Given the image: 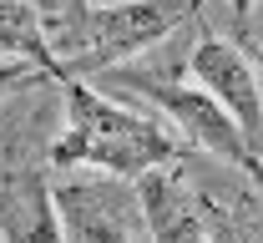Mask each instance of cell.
<instances>
[{
    "instance_id": "1",
    "label": "cell",
    "mask_w": 263,
    "mask_h": 243,
    "mask_svg": "<svg viewBox=\"0 0 263 243\" xmlns=\"http://www.w3.org/2000/svg\"><path fill=\"white\" fill-rule=\"evenodd\" d=\"M66 102V122L46 147V162L76 173V167H101V173H122V177H142L162 162H177L187 142L177 137L167 122L132 111V106L111 102L101 86H91V76L61 71L56 76Z\"/></svg>"
},
{
    "instance_id": "2",
    "label": "cell",
    "mask_w": 263,
    "mask_h": 243,
    "mask_svg": "<svg viewBox=\"0 0 263 243\" xmlns=\"http://www.w3.org/2000/svg\"><path fill=\"white\" fill-rule=\"evenodd\" d=\"M197 10H202V0H111V5H91L76 26L51 35V51H56L61 71L101 76V71L122 66V61H137L142 51L162 46L167 35H177Z\"/></svg>"
},
{
    "instance_id": "3",
    "label": "cell",
    "mask_w": 263,
    "mask_h": 243,
    "mask_svg": "<svg viewBox=\"0 0 263 243\" xmlns=\"http://www.w3.org/2000/svg\"><path fill=\"white\" fill-rule=\"evenodd\" d=\"M101 76L117 81V86L132 91V97L152 102L167 117V127L187 142V147L208 152V157H218V162H233L238 173H248L263 188V162L253 157V147H248V137H243V127L233 122V111L218 102L208 86H197V81H177V76H167V71L152 76V71H137L132 61L101 71Z\"/></svg>"
},
{
    "instance_id": "4",
    "label": "cell",
    "mask_w": 263,
    "mask_h": 243,
    "mask_svg": "<svg viewBox=\"0 0 263 243\" xmlns=\"http://www.w3.org/2000/svg\"><path fill=\"white\" fill-rule=\"evenodd\" d=\"M56 208L71 238H152L147 213L137 198V177L101 173L56 182Z\"/></svg>"
},
{
    "instance_id": "5",
    "label": "cell",
    "mask_w": 263,
    "mask_h": 243,
    "mask_svg": "<svg viewBox=\"0 0 263 243\" xmlns=\"http://www.w3.org/2000/svg\"><path fill=\"white\" fill-rule=\"evenodd\" d=\"M187 76H193L197 86H208V91L233 111V122L243 127L253 157L263 162V76H258V66H253V56H248L238 41L202 35L193 51H187Z\"/></svg>"
},
{
    "instance_id": "6",
    "label": "cell",
    "mask_w": 263,
    "mask_h": 243,
    "mask_svg": "<svg viewBox=\"0 0 263 243\" xmlns=\"http://www.w3.org/2000/svg\"><path fill=\"white\" fill-rule=\"evenodd\" d=\"M0 238H66L56 188L41 167H0Z\"/></svg>"
},
{
    "instance_id": "7",
    "label": "cell",
    "mask_w": 263,
    "mask_h": 243,
    "mask_svg": "<svg viewBox=\"0 0 263 243\" xmlns=\"http://www.w3.org/2000/svg\"><path fill=\"white\" fill-rule=\"evenodd\" d=\"M0 51L5 56H35V61H46L51 71H61L35 0H0Z\"/></svg>"
},
{
    "instance_id": "8",
    "label": "cell",
    "mask_w": 263,
    "mask_h": 243,
    "mask_svg": "<svg viewBox=\"0 0 263 243\" xmlns=\"http://www.w3.org/2000/svg\"><path fill=\"white\" fill-rule=\"evenodd\" d=\"M35 86H56V71L35 56H5L0 61V102L15 91H35Z\"/></svg>"
},
{
    "instance_id": "9",
    "label": "cell",
    "mask_w": 263,
    "mask_h": 243,
    "mask_svg": "<svg viewBox=\"0 0 263 243\" xmlns=\"http://www.w3.org/2000/svg\"><path fill=\"white\" fill-rule=\"evenodd\" d=\"M35 10H41V21H46V35H61L66 26H76V21L91 10V0H35Z\"/></svg>"
},
{
    "instance_id": "10",
    "label": "cell",
    "mask_w": 263,
    "mask_h": 243,
    "mask_svg": "<svg viewBox=\"0 0 263 243\" xmlns=\"http://www.w3.org/2000/svg\"><path fill=\"white\" fill-rule=\"evenodd\" d=\"M253 5H258V0H233V15H238V21H248V10H253Z\"/></svg>"
},
{
    "instance_id": "11",
    "label": "cell",
    "mask_w": 263,
    "mask_h": 243,
    "mask_svg": "<svg viewBox=\"0 0 263 243\" xmlns=\"http://www.w3.org/2000/svg\"><path fill=\"white\" fill-rule=\"evenodd\" d=\"M0 167H5V147H0Z\"/></svg>"
}]
</instances>
